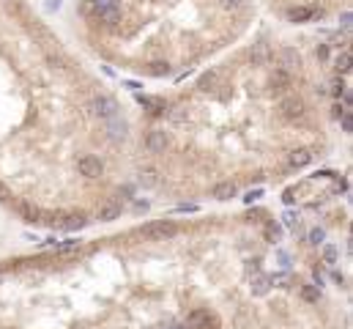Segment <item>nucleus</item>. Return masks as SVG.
Here are the masks:
<instances>
[{
    "label": "nucleus",
    "instance_id": "obj_1",
    "mask_svg": "<svg viewBox=\"0 0 353 329\" xmlns=\"http://www.w3.org/2000/svg\"><path fill=\"white\" fill-rule=\"evenodd\" d=\"M140 234L148 236V239H173L175 234H178V225H175L173 220H156V222L142 225Z\"/></svg>",
    "mask_w": 353,
    "mask_h": 329
},
{
    "label": "nucleus",
    "instance_id": "obj_2",
    "mask_svg": "<svg viewBox=\"0 0 353 329\" xmlns=\"http://www.w3.org/2000/svg\"><path fill=\"white\" fill-rule=\"evenodd\" d=\"M307 113V104H304L301 96H285L282 102H279V115L285 118V121H299Z\"/></svg>",
    "mask_w": 353,
    "mask_h": 329
},
{
    "label": "nucleus",
    "instance_id": "obj_3",
    "mask_svg": "<svg viewBox=\"0 0 353 329\" xmlns=\"http://www.w3.org/2000/svg\"><path fill=\"white\" fill-rule=\"evenodd\" d=\"M186 326L189 329H219V318L214 313H208V307H200L186 316Z\"/></svg>",
    "mask_w": 353,
    "mask_h": 329
},
{
    "label": "nucleus",
    "instance_id": "obj_4",
    "mask_svg": "<svg viewBox=\"0 0 353 329\" xmlns=\"http://www.w3.org/2000/svg\"><path fill=\"white\" fill-rule=\"evenodd\" d=\"M93 113L101 118V121H110V118H115V115H121V110H118V102L112 99V96L107 93H99L93 99Z\"/></svg>",
    "mask_w": 353,
    "mask_h": 329
},
{
    "label": "nucleus",
    "instance_id": "obj_5",
    "mask_svg": "<svg viewBox=\"0 0 353 329\" xmlns=\"http://www.w3.org/2000/svg\"><path fill=\"white\" fill-rule=\"evenodd\" d=\"M77 170H79V176H85V179H99L101 170H104V165H101L99 157L82 154V157L77 159Z\"/></svg>",
    "mask_w": 353,
    "mask_h": 329
},
{
    "label": "nucleus",
    "instance_id": "obj_6",
    "mask_svg": "<svg viewBox=\"0 0 353 329\" xmlns=\"http://www.w3.org/2000/svg\"><path fill=\"white\" fill-rule=\"evenodd\" d=\"M279 69L287 71V74L299 71V69H301V55H299V50H293V47H282V50H279Z\"/></svg>",
    "mask_w": 353,
    "mask_h": 329
},
{
    "label": "nucleus",
    "instance_id": "obj_7",
    "mask_svg": "<svg viewBox=\"0 0 353 329\" xmlns=\"http://www.w3.org/2000/svg\"><path fill=\"white\" fill-rule=\"evenodd\" d=\"M146 146H148L151 154H164V148L170 146V134L164 129H151L148 138H146Z\"/></svg>",
    "mask_w": 353,
    "mask_h": 329
},
{
    "label": "nucleus",
    "instance_id": "obj_8",
    "mask_svg": "<svg viewBox=\"0 0 353 329\" xmlns=\"http://www.w3.org/2000/svg\"><path fill=\"white\" fill-rule=\"evenodd\" d=\"M268 85H271V91H274V93H287V88L293 85V74H287V71L277 69L274 74H271Z\"/></svg>",
    "mask_w": 353,
    "mask_h": 329
},
{
    "label": "nucleus",
    "instance_id": "obj_9",
    "mask_svg": "<svg viewBox=\"0 0 353 329\" xmlns=\"http://www.w3.org/2000/svg\"><path fill=\"white\" fill-rule=\"evenodd\" d=\"M250 61H252V66H266V63L271 61V50H268V44H252V50H250Z\"/></svg>",
    "mask_w": 353,
    "mask_h": 329
},
{
    "label": "nucleus",
    "instance_id": "obj_10",
    "mask_svg": "<svg viewBox=\"0 0 353 329\" xmlns=\"http://www.w3.org/2000/svg\"><path fill=\"white\" fill-rule=\"evenodd\" d=\"M312 162V151L309 148H296L287 154V165L290 167H307Z\"/></svg>",
    "mask_w": 353,
    "mask_h": 329
},
{
    "label": "nucleus",
    "instance_id": "obj_11",
    "mask_svg": "<svg viewBox=\"0 0 353 329\" xmlns=\"http://www.w3.org/2000/svg\"><path fill=\"white\" fill-rule=\"evenodd\" d=\"M236 192H238V187H236L233 181H219V184L214 187L211 195H214L216 200H230V198H236Z\"/></svg>",
    "mask_w": 353,
    "mask_h": 329
},
{
    "label": "nucleus",
    "instance_id": "obj_12",
    "mask_svg": "<svg viewBox=\"0 0 353 329\" xmlns=\"http://www.w3.org/2000/svg\"><path fill=\"white\" fill-rule=\"evenodd\" d=\"M312 17H315V9H309V6H293L287 11V20L290 22H309Z\"/></svg>",
    "mask_w": 353,
    "mask_h": 329
},
{
    "label": "nucleus",
    "instance_id": "obj_13",
    "mask_svg": "<svg viewBox=\"0 0 353 329\" xmlns=\"http://www.w3.org/2000/svg\"><path fill=\"white\" fill-rule=\"evenodd\" d=\"M115 9H118V0H91V14L96 20L107 11H115Z\"/></svg>",
    "mask_w": 353,
    "mask_h": 329
},
{
    "label": "nucleus",
    "instance_id": "obj_14",
    "mask_svg": "<svg viewBox=\"0 0 353 329\" xmlns=\"http://www.w3.org/2000/svg\"><path fill=\"white\" fill-rule=\"evenodd\" d=\"M107 132H110V138H115V140H123V138H126V121H123L121 115L110 118V121H107Z\"/></svg>",
    "mask_w": 353,
    "mask_h": 329
},
{
    "label": "nucleus",
    "instance_id": "obj_15",
    "mask_svg": "<svg viewBox=\"0 0 353 329\" xmlns=\"http://www.w3.org/2000/svg\"><path fill=\"white\" fill-rule=\"evenodd\" d=\"M250 288H252V294H255V296H266V294H268V288H271L268 275H255Z\"/></svg>",
    "mask_w": 353,
    "mask_h": 329
},
{
    "label": "nucleus",
    "instance_id": "obj_16",
    "mask_svg": "<svg viewBox=\"0 0 353 329\" xmlns=\"http://www.w3.org/2000/svg\"><path fill=\"white\" fill-rule=\"evenodd\" d=\"M85 225H88L85 214H69L66 220L60 222V228H63V230H79V228H85Z\"/></svg>",
    "mask_w": 353,
    "mask_h": 329
},
{
    "label": "nucleus",
    "instance_id": "obj_17",
    "mask_svg": "<svg viewBox=\"0 0 353 329\" xmlns=\"http://www.w3.org/2000/svg\"><path fill=\"white\" fill-rule=\"evenodd\" d=\"M137 181H140V187H146V189H154L156 184H159V173H156V170H140Z\"/></svg>",
    "mask_w": 353,
    "mask_h": 329
},
{
    "label": "nucleus",
    "instance_id": "obj_18",
    "mask_svg": "<svg viewBox=\"0 0 353 329\" xmlns=\"http://www.w3.org/2000/svg\"><path fill=\"white\" fill-rule=\"evenodd\" d=\"M219 85V74H216V71H205L203 77H200V91H214V88Z\"/></svg>",
    "mask_w": 353,
    "mask_h": 329
},
{
    "label": "nucleus",
    "instance_id": "obj_19",
    "mask_svg": "<svg viewBox=\"0 0 353 329\" xmlns=\"http://www.w3.org/2000/svg\"><path fill=\"white\" fill-rule=\"evenodd\" d=\"M118 217H121V206H115V203L99 208V220L101 222H112V220H118Z\"/></svg>",
    "mask_w": 353,
    "mask_h": 329
},
{
    "label": "nucleus",
    "instance_id": "obj_20",
    "mask_svg": "<svg viewBox=\"0 0 353 329\" xmlns=\"http://www.w3.org/2000/svg\"><path fill=\"white\" fill-rule=\"evenodd\" d=\"M268 283L274 285V288H290V275H287V272H277V275H271L268 277Z\"/></svg>",
    "mask_w": 353,
    "mask_h": 329
},
{
    "label": "nucleus",
    "instance_id": "obj_21",
    "mask_svg": "<svg viewBox=\"0 0 353 329\" xmlns=\"http://www.w3.org/2000/svg\"><path fill=\"white\" fill-rule=\"evenodd\" d=\"M301 299L309 302V304H315L320 299V288L318 285H301Z\"/></svg>",
    "mask_w": 353,
    "mask_h": 329
},
{
    "label": "nucleus",
    "instance_id": "obj_22",
    "mask_svg": "<svg viewBox=\"0 0 353 329\" xmlns=\"http://www.w3.org/2000/svg\"><path fill=\"white\" fill-rule=\"evenodd\" d=\"M19 211H22V217H25L28 222H36V220H38V214H41L33 203H22V206H19Z\"/></svg>",
    "mask_w": 353,
    "mask_h": 329
},
{
    "label": "nucleus",
    "instance_id": "obj_23",
    "mask_svg": "<svg viewBox=\"0 0 353 329\" xmlns=\"http://www.w3.org/2000/svg\"><path fill=\"white\" fill-rule=\"evenodd\" d=\"M337 71H342V74H348V71H350V52L348 50L337 58Z\"/></svg>",
    "mask_w": 353,
    "mask_h": 329
},
{
    "label": "nucleus",
    "instance_id": "obj_24",
    "mask_svg": "<svg viewBox=\"0 0 353 329\" xmlns=\"http://www.w3.org/2000/svg\"><path fill=\"white\" fill-rule=\"evenodd\" d=\"M337 258H340V250H337L334 244H326L323 247V261L326 263H337Z\"/></svg>",
    "mask_w": 353,
    "mask_h": 329
},
{
    "label": "nucleus",
    "instance_id": "obj_25",
    "mask_svg": "<svg viewBox=\"0 0 353 329\" xmlns=\"http://www.w3.org/2000/svg\"><path fill=\"white\" fill-rule=\"evenodd\" d=\"M60 255H69V253H79V242H60L58 247H55Z\"/></svg>",
    "mask_w": 353,
    "mask_h": 329
},
{
    "label": "nucleus",
    "instance_id": "obj_26",
    "mask_svg": "<svg viewBox=\"0 0 353 329\" xmlns=\"http://www.w3.org/2000/svg\"><path fill=\"white\" fill-rule=\"evenodd\" d=\"M151 74L154 77H162V74H167V71H170V66H167V63H162V61H156V63H151Z\"/></svg>",
    "mask_w": 353,
    "mask_h": 329
},
{
    "label": "nucleus",
    "instance_id": "obj_27",
    "mask_svg": "<svg viewBox=\"0 0 353 329\" xmlns=\"http://www.w3.org/2000/svg\"><path fill=\"white\" fill-rule=\"evenodd\" d=\"M323 239H326V230L323 228H312L309 230V244H323Z\"/></svg>",
    "mask_w": 353,
    "mask_h": 329
},
{
    "label": "nucleus",
    "instance_id": "obj_28",
    "mask_svg": "<svg viewBox=\"0 0 353 329\" xmlns=\"http://www.w3.org/2000/svg\"><path fill=\"white\" fill-rule=\"evenodd\" d=\"M282 220H285V228H290V230L299 228V214H296V211H285Z\"/></svg>",
    "mask_w": 353,
    "mask_h": 329
},
{
    "label": "nucleus",
    "instance_id": "obj_29",
    "mask_svg": "<svg viewBox=\"0 0 353 329\" xmlns=\"http://www.w3.org/2000/svg\"><path fill=\"white\" fill-rule=\"evenodd\" d=\"M173 211H175V214H197L200 208H197L195 203H183V206H175Z\"/></svg>",
    "mask_w": 353,
    "mask_h": 329
},
{
    "label": "nucleus",
    "instance_id": "obj_30",
    "mask_svg": "<svg viewBox=\"0 0 353 329\" xmlns=\"http://www.w3.org/2000/svg\"><path fill=\"white\" fill-rule=\"evenodd\" d=\"M331 96H334V99L345 96V83H342V80H334V83H331Z\"/></svg>",
    "mask_w": 353,
    "mask_h": 329
},
{
    "label": "nucleus",
    "instance_id": "obj_31",
    "mask_svg": "<svg viewBox=\"0 0 353 329\" xmlns=\"http://www.w3.org/2000/svg\"><path fill=\"white\" fill-rule=\"evenodd\" d=\"M244 3H246V0H222V6H224V9H227V11H236V9H241Z\"/></svg>",
    "mask_w": 353,
    "mask_h": 329
},
{
    "label": "nucleus",
    "instance_id": "obj_32",
    "mask_svg": "<svg viewBox=\"0 0 353 329\" xmlns=\"http://www.w3.org/2000/svg\"><path fill=\"white\" fill-rule=\"evenodd\" d=\"M279 236H282V228H279V225H268V239H271V242H277Z\"/></svg>",
    "mask_w": 353,
    "mask_h": 329
},
{
    "label": "nucleus",
    "instance_id": "obj_33",
    "mask_svg": "<svg viewBox=\"0 0 353 329\" xmlns=\"http://www.w3.org/2000/svg\"><path fill=\"white\" fill-rule=\"evenodd\" d=\"M6 200H11V192H9V187H6L3 181H0V203H6Z\"/></svg>",
    "mask_w": 353,
    "mask_h": 329
},
{
    "label": "nucleus",
    "instance_id": "obj_34",
    "mask_svg": "<svg viewBox=\"0 0 353 329\" xmlns=\"http://www.w3.org/2000/svg\"><path fill=\"white\" fill-rule=\"evenodd\" d=\"M350 20H353V17H350V11H345L342 17H340V25H342V30H350Z\"/></svg>",
    "mask_w": 353,
    "mask_h": 329
},
{
    "label": "nucleus",
    "instance_id": "obj_35",
    "mask_svg": "<svg viewBox=\"0 0 353 329\" xmlns=\"http://www.w3.org/2000/svg\"><path fill=\"white\" fill-rule=\"evenodd\" d=\"M342 129H345V132H350V129H353V118H350V113H345V115H342Z\"/></svg>",
    "mask_w": 353,
    "mask_h": 329
},
{
    "label": "nucleus",
    "instance_id": "obj_36",
    "mask_svg": "<svg viewBox=\"0 0 353 329\" xmlns=\"http://www.w3.org/2000/svg\"><path fill=\"white\" fill-rule=\"evenodd\" d=\"M44 6H47V11H58L60 9V0H47Z\"/></svg>",
    "mask_w": 353,
    "mask_h": 329
},
{
    "label": "nucleus",
    "instance_id": "obj_37",
    "mask_svg": "<svg viewBox=\"0 0 353 329\" xmlns=\"http://www.w3.org/2000/svg\"><path fill=\"white\" fill-rule=\"evenodd\" d=\"M260 195H263V192H260V189H255V192H246V198H244V200H246V203H252V200H258Z\"/></svg>",
    "mask_w": 353,
    "mask_h": 329
},
{
    "label": "nucleus",
    "instance_id": "obj_38",
    "mask_svg": "<svg viewBox=\"0 0 353 329\" xmlns=\"http://www.w3.org/2000/svg\"><path fill=\"white\" fill-rule=\"evenodd\" d=\"M315 52H318V58H323V61L328 58V47H326V44H320V47H318Z\"/></svg>",
    "mask_w": 353,
    "mask_h": 329
},
{
    "label": "nucleus",
    "instance_id": "obj_39",
    "mask_svg": "<svg viewBox=\"0 0 353 329\" xmlns=\"http://www.w3.org/2000/svg\"><path fill=\"white\" fill-rule=\"evenodd\" d=\"M331 110H334V118H342V115H345V110H342V104H334V107H331Z\"/></svg>",
    "mask_w": 353,
    "mask_h": 329
},
{
    "label": "nucleus",
    "instance_id": "obj_40",
    "mask_svg": "<svg viewBox=\"0 0 353 329\" xmlns=\"http://www.w3.org/2000/svg\"><path fill=\"white\" fill-rule=\"evenodd\" d=\"M134 208H137V211H148V203L142 200V203H134Z\"/></svg>",
    "mask_w": 353,
    "mask_h": 329
},
{
    "label": "nucleus",
    "instance_id": "obj_41",
    "mask_svg": "<svg viewBox=\"0 0 353 329\" xmlns=\"http://www.w3.org/2000/svg\"><path fill=\"white\" fill-rule=\"evenodd\" d=\"M173 329H189V326H173Z\"/></svg>",
    "mask_w": 353,
    "mask_h": 329
}]
</instances>
